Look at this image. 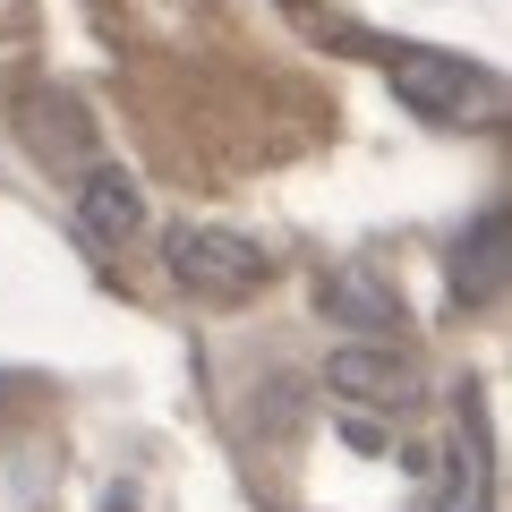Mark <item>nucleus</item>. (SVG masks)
Listing matches in <instances>:
<instances>
[{
	"instance_id": "f257e3e1",
	"label": "nucleus",
	"mask_w": 512,
	"mask_h": 512,
	"mask_svg": "<svg viewBox=\"0 0 512 512\" xmlns=\"http://www.w3.org/2000/svg\"><path fill=\"white\" fill-rule=\"evenodd\" d=\"M163 265H171V282L197 291V299H248V291H265V274H274L256 239L214 231V222H171L163 231Z\"/></svg>"
},
{
	"instance_id": "f03ea898",
	"label": "nucleus",
	"mask_w": 512,
	"mask_h": 512,
	"mask_svg": "<svg viewBox=\"0 0 512 512\" xmlns=\"http://www.w3.org/2000/svg\"><path fill=\"white\" fill-rule=\"evenodd\" d=\"M325 384L342 393V402H359V410H384V419H402V410H419V402H427V376L402 359V350H376V342L333 350Z\"/></svg>"
},
{
	"instance_id": "7ed1b4c3",
	"label": "nucleus",
	"mask_w": 512,
	"mask_h": 512,
	"mask_svg": "<svg viewBox=\"0 0 512 512\" xmlns=\"http://www.w3.org/2000/svg\"><path fill=\"white\" fill-rule=\"evenodd\" d=\"M393 94L419 120H461L470 103H487V69H470L461 52H393Z\"/></svg>"
},
{
	"instance_id": "20e7f679",
	"label": "nucleus",
	"mask_w": 512,
	"mask_h": 512,
	"mask_svg": "<svg viewBox=\"0 0 512 512\" xmlns=\"http://www.w3.org/2000/svg\"><path fill=\"white\" fill-rule=\"evenodd\" d=\"M316 308L342 333H402V299H393V282H384L376 265H333V274L316 282Z\"/></svg>"
},
{
	"instance_id": "39448f33",
	"label": "nucleus",
	"mask_w": 512,
	"mask_h": 512,
	"mask_svg": "<svg viewBox=\"0 0 512 512\" xmlns=\"http://www.w3.org/2000/svg\"><path fill=\"white\" fill-rule=\"evenodd\" d=\"M77 222H86L103 248H128V239L146 231V188L128 180L120 163H94L86 188H77Z\"/></svg>"
},
{
	"instance_id": "423d86ee",
	"label": "nucleus",
	"mask_w": 512,
	"mask_h": 512,
	"mask_svg": "<svg viewBox=\"0 0 512 512\" xmlns=\"http://www.w3.org/2000/svg\"><path fill=\"white\" fill-rule=\"evenodd\" d=\"M18 128H26V146L43 154V163H60V154H86L94 146V128H86V103L77 94H52V86H35V94H18Z\"/></svg>"
},
{
	"instance_id": "0eeeda50",
	"label": "nucleus",
	"mask_w": 512,
	"mask_h": 512,
	"mask_svg": "<svg viewBox=\"0 0 512 512\" xmlns=\"http://www.w3.org/2000/svg\"><path fill=\"white\" fill-rule=\"evenodd\" d=\"M495 291H504V205H487L453 248V299L461 308H487Z\"/></svg>"
},
{
	"instance_id": "6e6552de",
	"label": "nucleus",
	"mask_w": 512,
	"mask_h": 512,
	"mask_svg": "<svg viewBox=\"0 0 512 512\" xmlns=\"http://www.w3.org/2000/svg\"><path fill=\"white\" fill-rule=\"evenodd\" d=\"M444 512H487V453L461 444L453 453V487H444Z\"/></svg>"
}]
</instances>
